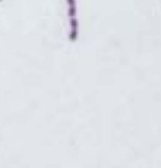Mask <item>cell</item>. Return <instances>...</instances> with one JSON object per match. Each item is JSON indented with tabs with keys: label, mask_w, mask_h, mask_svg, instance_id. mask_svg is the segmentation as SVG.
<instances>
[{
	"label": "cell",
	"mask_w": 161,
	"mask_h": 168,
	"mask_svg": "<svg viewBox=\"0 0 161 168\" xmlns=\"http://www.w3.org/2000/svg\"><path fill=\"white\" fill-rule=\"evenodd\" d=\"M68 13L70 23V39L74 41L78 36V20L77 19V6L75 0H67Z\"/></svg>",
	"instance_id": "1"
}]
</instances>
